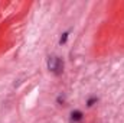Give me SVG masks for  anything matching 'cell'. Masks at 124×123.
I'll return each instance as SVG.
<instances>
[{
    "mask_svg": "<svg viewBox=\"0 0 124 123\" xmlns=\"http://www.w3.org/2000/svg\"><path fill=\"white\" fill-rule=\"evenodd\" d=\"M48 68L55 75H61L62 71H63V61H62V58L55 57V55L49 57V60H48Z\"/></svg>",
    "mask_w": 124,
    "mask_h": 123,
    "instance_id": "6da1fadb",
    "label": "cell"
},
{
    "mask_svg": "<svg viewBox=\"0 0 124 123\" xmlns=\"http://www.w3.org/2000/svg\"><path fill=\"white\" fill-rule=\"evenodd\" d=\"M84 119V114L81 110H74L71 113V123H81Z\"/></svg>",
    "mask_w": 124,
    "mask_h": 123,
    "instance_id": "7a4b0ae2",
    "label": "cell"
},
{
    "mask_svg": "<svg viewBox=\"0 0 124 123\" xmlns=\"http://www.w3.org/2000/svg\"><path fill=\"white\" fill-rule=\"evenodd\" d=\"M97 101H98V98H97V97H91V98L87 101V106H88V107H91V106H94V103H97Z\"/></svg>",
    "mask_w": 124,
    "mask_h": 123,
    "instance_id": "3957f363",
    "label": "cell"
},
{
    "mask_svg": "<svg viewBox=\"0 0 124 123\" xmlns=\"http://www.w3.org/2000/svg\"><path fill=\"white\" fill-rule=\"evenodd\" d=\"M66 38H68V32H65V33L62 35V36H61V41H59V42H61V44H65V42H66Z\"/></svg>",
    "mask_w": 124,
    "mask_h": 123,
    "instance_id": "277c9868",
    "label": "cell"
},
{
    "mask_svg": "<svg viewBox=\"0 0 124 123\" xmlns=\"http://www.w3.org/2000/svg\"><path fill=\"white\" fill-rule=\"evenodd\" d=\"M63 101H65V100H63V97H61V96H59V97H58V103L61 104V103H63Z\"/></svg>",
    "mask_w": 124,
    "mask_h": 123,
    "instance_id": "5b68a950",
    "label": "cell"
}]
</instances>
